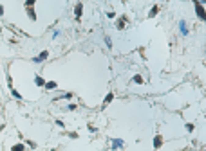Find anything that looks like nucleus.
<instances>
[{"label":"nucleus","instance_id":"1a4fd4ad","mask_svg":"<svg viewBox=\"0 0 206 151\" xmlns=\"http://www.w3.org/2000/svg\"><path fill=\"white\" fill-rule=\"evenodd\" d=\"M35 83H36V85H38V86H43V85H45V81H43V79H42L40 76H36V77H35Z\"/></svg>","mask_w":206,"mask_h":151},{"label":"nucleus","instance_id":"20e7f679","mask_svg":"<svg viewBox=\"0 0 206 151\" xmlns=\"http://www.w3.org/2000/svg\"><path fill=\"white\" fill-rule=\"evenodd\" d=\"M82 9H83V5H82V4H76V7H74V13H76V18H80V16H82Z\"/></svg>","mask_w":206,"mask_h":151},{"label":"nucleus","instance_id":"ddd939ff","mask_svg":"<svg viewBox=\"0 0 206 151\" xmlns=\"http://www.w3.org/2000/svg\"><path fill=\"white\" fill-rule=\"evenodd\" d=\"M105 43H107V47H109V49H112V40H110L109 36H105Z\"/></svg>","mask_w":206,"mask_h":151},{"label":"nucleus","instance_id":"f03ea898","mask_svg":"<svg viewBox=\"0 0 206 151\" xmlns=\"http://www.w3.org/2000/svg\"><path fill=\"white\" fill-rule=\"evenodd\" d=\"M47 56H49V52H47V51H43V52H40L36 58H33V61H35V63H42L43 59H47Z\"/></svg>","mask_w":206,"mask_h":151},{"label":"nucleus","instance_id":"f257e3e1","mask_svg":"<svg viewBox=\"0 0 206 151\" xmlns=\"http://www.w3.org/2000/svg\"><path fill=\"white\" fill-rule=\"evenodd\" d=\"M193 5H195V15H197L201 20L206 22V11H204V7L201 5V2H193Z\"/></svg>","mask_w":206,"mask_h":151},{"label":"nucleus","instance_id":"6e6552de","mask_svg":"<svg viewBox=\"0 0 206 151\" xmlns=\"http://www.w3.org/2000/svg\"><path fill=\"white\" fill-rule=\"evenodd\" d=\"M161 142H163V139H161V135H157V137L154 139V148H159V146H161Z\"/></svg>","mask_w":206,"mask_h":151},{"label":"nucleus","instance_id":"7ed1b4c3","mask_svg":"<svg viewBox=\"0 0 206 151\" xmlns=\"http://www.w3.org/2000/svg\"><path fill=\"white\" fill-rule=\"evenodd\" d=\"M179 31H181V34H183V36H186V34H188V27H186V22H185V20H181V22H179Z\"/></svg>","mask_w":206,"mask_h":151},{"label":"nucleus","instance_id":"39448f33","mask_svg":"<svg viewBox=\"0 0 206 151\" xmlns=\"http://www.w3.org/2000/svg\"><path fill=\"white\" fill-rule=\"evenodd\" d=\"M157 11H159V7H157V5H154V7L150 9V13H148V18H154V16L157 15Z\"/></svg>","mask_w":206,"mask_h":151},{"label":"nucleus","instance_id":"0eeeda50","mask_svg":"<svg viewBox=\"0 0 206 151\" xmlns=\"http://www.w3.org/2000/svg\"><path fill=\"white\" fill-rule=\"evenodd\" d=\"M43 86H45L47 90H54V88H56V83H54V81H49V83H45Z\"/></svg>","mask_w":206,"mask_h":151},{"label":"nucleus","instance_id":"f3484780","mask_svg":"<svg viewBox=\"0 0 206 151\" xmlns=\"http://www.w3.org/2000/svg\"><path fill=\"white\" fill-rule=\"evenodd\" d=\"M13 97H17V99H22V95L17 92V90H13Z\"/></svg>","mask_w":206,"mask_h":151},{"label":"nucleus","instance_id":"dca6fc26","mask_svg":"<svg viewBox=\"0 0 206 151\" xmlns=\"http://www.w3.org/2000/svg\"><path fill=\"white\" fill-rule=\"evenodd\" d=\"M24 149V146H22V144H18V146H15V148H13V151H22Z\"/></svg>","mask_w":206,"mask_h":151},{"label":"nucleus","instance_id":"4468645a","mask_svg":"<svg viewBox=\"0 0 206 151\" xmlns=\"http://www.w3.org/2000/svg\"><path fill=\"white\" fill-rule=\"evenodd\" d=\"M35 2H36V0H25V7H33Z\"/></svg>","mask_w":206,"mask_h":151},{"label":"nucleus","instance_id":"423d86ee","mask_svg":"<svg viewBox=\"0 0 206 151\" xmlns=\"http://www.w3.org/2000/svg\"><path fill=\"white\" fill-rule=\"evenodd\" d=\"M27 15H29V18L33 20V22H35V20H36V13H35V11H33V7H27Z\"/></svg>","mask_w":206,"mask_h":151},{"label":"nucleus","instance_id":"9b49d317","mask_svg":"<svg viewBox=\"0 0 206 151\" xmlns=\"http://www.w3.org/2000/svg\"><path fill=\"white\" fill-rule=\"evenodd\" d=\"M112 99H114V94H109V95H107V97H105V101H103V104H109V103H110Z\"/></svg>","mask_w":206,"mask_h":151},{"label":"nucleus","instance_id":"9d476101","mask_svg":"<svg viewBox=\"0 0 206 151\" xmlns=\"http://www.w3.org/2000/svg\"><path fill=\"white\" fill-rule=\"evenodd\" d=\"M120 146H123V140H112V148H120Z\"/></svg>","mask_w":206,"mask_h":151},{"label":"nucleus","instance_id":"f8f14e48","mask_svg":"<svg viewBox=\"0 0 206 151\" xmlns=\"http://www.w3.org/2000/svg\"><path fill=\"white\" fill-rule=\"evenodd\" d=\"M134 83L141 85V83H143V77H141V76H134Z\"/></svg>","mask_w":206,"mask_h":151},{"label":"nucleus","instance_id":"a211bd4d","mask_svg":"<svg viewBox=\"0 0 206 151\" xmlns=\"http://www.w3.org/2000/svg\"><path fill=\"white\" fill-rule=\"evenodd\" d=\"M2 15H4V7L0 5V16H2Z\"/></svg>","mask_w":206,"mask_h":151},{"label":"nucleus","instance_id":"2eb2a0df","mask_svg":"<svg viewBox=\"0 0 206 151\" xmlns=\"http://www.w3.org/2000/svg\"><path fill=\"white\" fill-rule=\"evenodd\" d=\"M123 27H125V18H121L120 23H118V29H123Z\"/></svg>","mask_w":206,"mask_h":151}]
</instances>
